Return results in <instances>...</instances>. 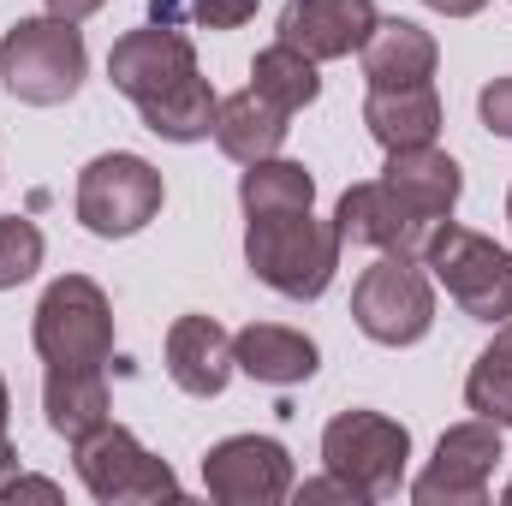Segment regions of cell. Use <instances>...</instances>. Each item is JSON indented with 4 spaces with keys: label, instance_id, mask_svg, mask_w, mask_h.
I'll use <instances>...</instances> for the list:
<instances>
[{
    "label": "cell",
    "instance_id": "obj_1",
    "mask_svg": "<svg viewBox=\"0 0 512 506\" xmlns=\"http://www.w3.org/2000/svg\"><path fill=\"white\" fill-rule=\"evenodd\" d=\"M340 227L334 221H316L310 209H292V215H251L245 227V262L251 274L280 292V298H322L334 268H340Z\"/></svg>",
    "mask_w": 512,
    "mask_h": 506
},
{
    "label": "cell",
    "instance_id": "obj_2",
    "mask_svg": "<svg viewBox=\"0 0 512 506\" xmlns=\"http://www.w3.org/2000/svg\"><path fill=\"white\" fill-rule=\"evenodd\" d=\"M90 72V48H84V30L72 18H18L6 36H0V78L12 90V102L24 108H60L78 96Z\"/></svg>",
    "mask_w": 512,
    "mask_h": 506
},
{
    "label": "cell",
    "instance_id": "obj_3",
    "mask_svg": "<svg viewBox=\"0 0 512 506\" xmlns=\"http://www.w3.org/2000/svg\"><path fill=\"white\" fill-rule=\"evenodd\" d=\"M30 346L48 370H102L114 358V304L90 274H60L30 322Z\"/></svg>",
    "mask_w": 512,
    "mask_h": 506
},
{
    "label": "cell",
    "instance_id": "obj_4",
    "mask_svg": "<svg viewBox=\"0 0 512 506\" xmlns=\"http://www.w3.org/2000/svg\"><path fill=\"white\" fill-rule=\"evenodd\" d=\"M423 268L435 274V286H447V298L471 316V322H507L512 316V251L459 227L453 215L435 227Z\"/></svg>",
    "mask_w": 512,
    "mask_h": 506
},
{
    "label": "cell",
    "instance_id": "obj_5",
    "mask_svg": "<svg viewBox=\"0 0 512 506\" xmlns=\"http://www.w3.org/2000/svg\"><path fill=\"white\" fill-rule=\"evenodd\" d=\"M352 322L376 346H417L435 328V274L423 256H382L352 286Z\"/></svg>",
    "mask_w": 512,
    "mask_h": 506
},
{
    "label": "cell",
    "instance_id": "obj_6",
    "mask_svg": "<svg viewBox=\"0 0 512 506\" xmlns=\"http://www.w3.org/2000/svg\"><path fill=\"white\" fill-rule=\"evenodd\" d=\"M72 459H78V483L90 489V501L102 506H143V501H173L179 495V477L131 435L114 417L90 435L72 441Z\"/></svg>",
    "mask_w": 512,
    "mask_h": 506
},
{
    "label": "cell",
    "instance_id": "obj_7",
    "mask_svg": "<svg viewBox=\"0 0 512 506\" xmlns=\"http://www.w3.org/2000/svg\"><path fill=\"white\" fill-rule=\"evenodd\" d=\"M405 459H411V429L382 417V411H340L322 429V465L334 477H346L364 501L399 495Z\"/></svg>",
    "mask_w": 512,
    "mask_h": 506
},
{
    "label": "cell",
    "instance_id": "obj_8",
    "mask_svg": "<svg viewBox=\"0 0 512 506\" xmlns=\"http://www.w3.org/2000/svg\"><path fill=\"white\" fill-rule=\"evenodd\" d=\"M161 197H167L161 173L143 155H131V149L96 155L78 173V221L96 239H131V233H143L161 215Z\"/></svg>",
    "mask_w": 512,
    "mask_h": 506
},
{
    "label": "cell",
    "instance_id": "obj_9",
    "mask_svg": "<svg viewBox=\"0 0 512 506\" xmlns=\"http://www.w3.org/2000/svg\"><path fill=\"white\" fill-rule=\"evenodd\" d=\"M501 459H507L501 453V423H489V417L453 423L435 441L429 471L411 483V501L417 506H489V477H495Z\"/></svg>",
    "mask_w": 512,
    "mask_h": 506
},
{
    "label": "cell",
    "instance_id": "obj_10",
    "mask_svg": "<svg viewBox=\"0 0 512 506\" xmlns=\"http://www.w3.org/2000/svg\"><path fill=\"white\" fill-rule=\"evenodd\" d=\"M203 489L221 506H280L292 483V453L274 435H227L203 459Z\"/></svg>",
    "mask_w": 512,
    "mask_h": 506
},
{
    "label": "cell",
    "instance_id": "obj_11",
    "mask_svg": "<svg viewBox=\"0 0 512 506\" xmlns=\"http://www.w3.org/2000/svg\"><path fill=\"white\" fill-rule=\"evenodd\" d=\"M334 227H340L346 245H370V251H382V256H423L441 221H423L417 209H405L387 191L382 179H364V185H352L340 197Z\"/></svg>",
    "mask_w": 512,
    "mask_h": 506
},
{
    "label": "cell",
    "instance_id": "obj_12",
    "mask_svg": "<svg viewBox=\"0 0 512 506\" xmlns=\"http://www.w3.org/2000/svg\"><path fill=\"white\" fill-rule=\"evenodd\" d=\"M197 72V48L185 30L173 24H143V30H126L114 48H108V78L114 90L131 96V102H149L161 90H173L179 78Z\"/></svg>",
    "mask_w": 512,
    "mask_h": 506
},
{
    "label": "cell",
    "instance_id": "obj_13",
    "mask_svg": "<svg viewBox=\"0 0 512 506\" xmlns=\"http://www.w3.org/2000/svg\"><path fill=\"white\" fill-rule=\"evenodd\" d=\"M376 0H286L280 12V42H292L298 54L322 60H346L370 42L376 30Z\"/></svg>",
    "mask_w": 512,
    "mask_h": 506
},
{
    "label": "cell",
    "instance_id": "obj_14",
    "mask_svg": "<svg viewBox=\"0 0 512 506\" xmlns=\"http://www.w3.org/2000/svg\"><path fill=\"white\" fill-rule=\"evenodd\" d=\"M233 334L215 316H179L167 328V376L191 399H215L233 381Z\"/></svg>",
    "mask_w": 512,
    "mask_h": 506
},
{
    "label": "cell",
    "instance_id": "obj_15",
    "mask_svg": "<svg viewBox=\"0 0 512 506\" xmlns=\"http://www.w3.org/2000/svg\"><path fill=\"white\" fill-rule=\"evenodd\" d=\"M382 185L405 209H417L423 221H447L453 203H459V191H465V173H459V161L447 149L417 143V149H387Z\"/></svg>",
    "mask_w": 512,
    "mask_h": 506
},
{
    "label": "cell",
    "instance_id": "obj_16",
    "mask_svg": "<svg viewBox=\"0 0 512 506\" xmlns=\"http://www.w3.org/2000/svg\"><path fill=\"white\" fill-rule=\"evenodd\" d=\"M233 364H239L251 381H262V387H298V381L316 376L322 352H316V340L298 334V328L251 322V328L233 334Z\"/></svg>",
    "mask_w": 512,
    "mask_h": 506
},
{
    "label": "cell",
    "instance_id": "obj_17",
    "mask_svg": "<svg viewBox=\"0 0 512 506\" xmlns=\"http://www.w3.org/2000/svg\"><path fill=\"white\" fill-rule=\"evenodd\" d=\"M364 54V78L370 90H387V84H429L435 66H441V48L423 24L411 18H376L370 42L358 48Z\"/></svg>",
    "mask_w": 512,
    "mask_h": 506
},
{
    "label": "cell",
    "instance_id": "obj_18",
    "mask_svg": "<svg viewBox=\"0 0 512 506\" xmlns=\"http://www.w3.org/2000/svg\"><path fill=\"white\" fill-rule=\"evenodd\" d=\"M364 126L382 149H417L441 137V96L435 78L429 84H387L364 96Z\"/></svg>",
    "mask_w": 512,
    "mask_h": 506
},
{
    "label": "cell",
    "instance_id": "obj_19",
    "mask_svg": "<svg viewBox=\"0 0 512 506\" xmlns=\"http://www.w3.org/2000/svg\"><path fill=\"white\" fill-rule=\"evenodd\" d=\"M286 120L292 114H280L274 102H262L251 84L239 90V96H221V108H215V143H221V155L227 161H239V167H251V161H268V155H280L286 149Z\"/></svg>",
    "mask_w": 512,
    "mask_h": 506
},
{
    "label": "cell",
    "instance_id": "obj_20",
    "mask_svg": "<svg viewBox=\"0 0 512 506\" xmlns=\"http://www.w3.org/2000/svg\"><path fill=\"white\" fill-rule=\"evenodd\" d=\"M42 411H48V429L66 435V441L102 429L108 411H114L108 376L102 370H48V381H42Z\"/></svg>",
    "mask_w": 512,
    "mask_h": 506
},
{
    "label": "cell",
    "instance_id": "obj_21",
    "mask_svg": "<svg viewBox=\"0 0 512 506\" xmlns=\"http://www.w3.org/2000/svg\"><path fill=\"white\" fill-rule=\"evenodd\" d=\"M215 108H221V96L209 90V78H179L173 90H161V96H149V102H137V114H143V126L155 131V137H167V143H203L209 131H215Z\"/></svg>",
    "mask_w": 512,
    "mask_h": 506
},
{
    "label": "cell",
    "instance_id": "obj_22",
    "mask_svg": "<svg viewBox=\"0 0 512 506\" xmlns=\"http://www.w3.org/2000/svg\"><path fill=\"white\" fill-rule=\"evenodd\" d=\"M239 203H245V215H292V209L316 203V179L304 161L268 155V161H251L239 173Z\"/></svg>",
    "mask_w": 512,
    "mask_h": 506
},
{
    "label": "cell",
    "instance_id": "obj_23",
    "mask_svg": "<svg viewBox=\"0 0 512 506\" xmlns=\"http://www.w3.org/2000/svg\"><path fill=\"white\" fill-rule=\"evenodd\" d=\"M251 90L262 102H274L280 114H298V108H310L322 96V78H316L310 54H298L292 42H274L251 60Z\"/></svg>",
    "mask_w": 512,
    "mask_h": 506
},
{
    "label": "cell",
    "instance_id": "obj_24",
    "mask_svg": "<svg viewBox=\"0 0 512 506\" xmlns=\"http://www.w3.org/2000/svg\"><path fill=\"white\" fill-rule=\"evenodd\" d=\"M465 405L489 423L512 429V316L495 328V340L477 352L471 376H465Z\"/></svg>",
    "mask_w": 512,
    "mask_h": 506
},
{
    "label": "cell",
    "instance_id": "obj_25",
    "mask_svg": "<svg viewBox=\"0 0 512 506\" xmlns=\"http://www.w3.org/2000/svg\"><path fill=\"white\" fill-rule=\"evenodd\" d=\"M42 227L36 221H24V215H0V292H12V286H24L36 268H42Z\"/></svg>",
    "mask_w": 512,
    "mask_h": 506
},
{
    "label": "cell",
    "instance_id": "obj_26",
    "mask_svg": "<svg viewBox=\"0 0 512 506\" xmlns=\"http://www.w3.org/2000/svg\"><path fill=\"white\" fill-rule=\"evenodd\" d=\"M256 6L262 0H191V12H197L203 30H239V24L256 18Z\"/></svg>",
    "mask_w": 512,
    "mask_h": 506
},
{
    "label": "cell",
    "instance_id": "obj_27",
    "mask_svg": "<svg viewBox=\"0 0 512 506\" xmlns=\"http://www.w3.org/2000/svg\"><path fill=\"white\" fill-rule=\"evenodd\" d=\"M477 114H483V126L495 131V137H512V78L483 84V96H477Z\"/></svg>",
    "mask_w": 512,
    "mask_h": 506
},
{
    "label": "cell",
    "instance_id": "obj_28",
    "mask_svg": "<svg viewBox=\"0 0 512 506\" xmlns=\"http://www.w3.org/2000/svg\"><path fill=\"white\" fill-rule=\"evenodd\" d=\"M298 501H352V506H370L358 489H352V483H346V477H334V471H328V477H316V483H298Z\"/></svg>",
    "mask_w": 512,
    "mask_h": 506
},
{
    "label": "cell",
    "instance_id": "obj_29",
    "mask_svg": "<svg viewBox=\"0 0 512 506\" xmlns=\"http://www.w3.org/2000/svg\"><path fill=\"white\" fill-rule=\"evenodd\" d=\"M0 501H60V489H54V483H42V477H12Z\"/></svg>",
    "mask_w": 512,
    "mask_h": 506
},
{
    "label": "cell",
    "instance_id": "obj_30",
    "mask_svg": "<svg viewBox=\"0 0 512 506\" xmlns=\"http://www.w3.org/2000/svg\"><path fill=\"white\" fill-rule=\"evenodd\" d=\"M102 6H108V0H48V12H54V18H72V24H84V18L102 12Z\"/></svg>",
    "mask_w": 512,
    "mask_h": 506
},
{
    "label": "cell",
    "instance_id": "obj_31",
    "mask_svg": "<svg viewBox=\"0 0 512 506\" xmlns=\"http://www.w3.org/2000/svg\"><path fill=\"white\" fill-rule=\"evenodd\" d=\"M423 6H435V12H447V18H477L489 0H423Z\"/></svg>",
    "mask_w": 512,
    "mask_h": 506
},
{
    "label": "cell",
    "instance_id": "obj_32",
    "mask_svg": "<svg viewBox=\"0 0 512 506\" xmlns=\"http://www.w3.org/2000/svg\"><path fill=\"white\" fill-rule=\"evenodd\" d=\"M12 477H18V447L0 435V495H6V483H12Z\"/></svg>",
    "mask_w": 512,
    "mask_h": 506
},
{
    "label": "cell",
    "instance_id": "obj_33",
    "mask_svg": "<svg viewBox=\"0 0 512 506\" xmlns=\"http://www.w3.org/2000/svg\"><path fill=\"white\" fill-rule=\"evenodd\" d=\"M6 417H12V393H6V381H0V435H6Z\"/></svg>",
    "mask_w": 512,
    "mask_h": 506
},
{
    "label": "cell",
    "instance_id": "obj_34",
    "mask_svg": "<svg viewBox=\"0 0 512 506\" xmlns=\"http://www.w3.org/2000/svg\"><path fill=\"white\" fill-rule=\"evenodd\" d=\"M501 501H507V506H512V483H507V495H501Z\"/></svg>",
    "mask_w": 512,
    "mask_h": 506
},
{
    "label": "cell",
    "instance_id": "obj_35",
    "mask_svg": "<svg viewBox=\"0 0 512 506\" xmlns=\"http://www.w3.org/2000/svg\"><path fill=\"white\" fill-rule=\"evenodd\" d=\"M507 221H512V191H507Z\"/></svg>",
    "mask_w": 512,
    "mask_h": 506
}]
</instances>
